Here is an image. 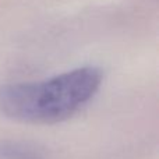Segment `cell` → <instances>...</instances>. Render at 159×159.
<instances>
[{
	"label": "cell",
	"instance_id": "7a4b0ae2",
	"mask_svg": "<svg viewBox=\"0 0 159 159\" xmlns=\"http://www.w3.org/2000/svg\"><path fill=\"white\" fill-rule=\"evenodd\" d=\"M0 159H46V151L28 141L0 140Z\"/></svg>",
	"mask_w": 159,
	"mask_h": 159
},
{
	"label": "cell",
	"instance_id": "6da1fadb",
	"mask_svg": "<svg viewBox=\"0 0 159 159\" xmlns=\"http://www.w3.org/2000/svg\"><path fill=\"white\" fill-rule=\"evenodd\" d=\"M103 73L85 66L43 81L0 85V113L28 124H55L74 116L99 91Z\"/></svg>",
	"mask_w": 159,
	"mask_h": 159
}]
</instances>
